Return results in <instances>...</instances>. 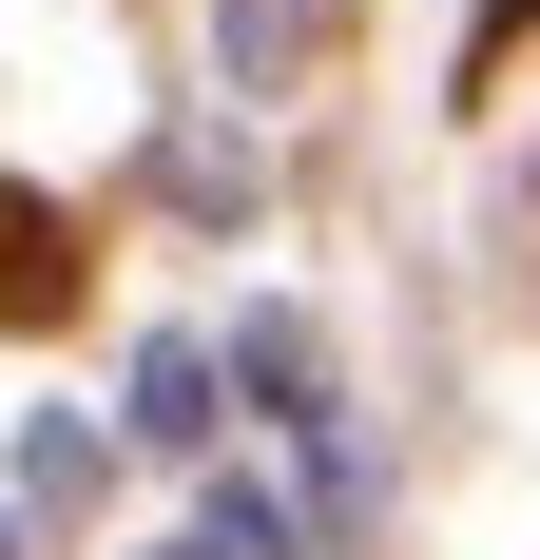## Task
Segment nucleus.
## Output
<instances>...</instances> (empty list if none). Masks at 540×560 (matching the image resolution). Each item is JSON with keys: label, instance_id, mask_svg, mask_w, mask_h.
Segmentation results:
<instances>
[{"label": "nucleus", "instance_id": "2", "mask_svg": "<svg viewBox=\"0 0 540 560\" xmlns=\"http://www.w3.org/2000/svg\"><path fill=\"white\" fill-rule=\"evenodd\" d=\"M193 425H213V368L155 348V368H136V445H193Z\"/></svg>", "mask_w": 540, "mask_h": 560}, {"label": "nucleus", "instance_id": "4", "mask_svg": "<svg viewBox=\"0 0 540 560\" xmlns=\"http://www.w3.org/2000/svg\"><path fill=\"white\" fill-rule=\"evenodd\" d=\"M0 560H20V541H0Z\"/></svg>", "mask_w": 540, "mask_h": 560}, {"label": "nucleus", "instance_id": "1", "mask_svg": "<svg viewBox=\"0 0 540 560\" xmlns=\"http://www.w3.org/2000/svg\"><path fill=\"white\" fill-rule=\"evenodd\" d=\"M78 213H58V194H20V174H0V329H58V310H78Z\"/></svg>", "mask_w": 540, "mask_h": 560}, {"label": "nucleus", "instance_id": "3", "mask_svg": "<svg viewBox=\"0 0 540 560\" xmlns=\"http://www.w3.org/2000/svg\"><path fill=\"white\" fill-rule=\"evenodd\" d=\"M502 20H540V0H502Z\"/></svg>", "mask_w": 540, "mask_h": 560}]
</instances>
